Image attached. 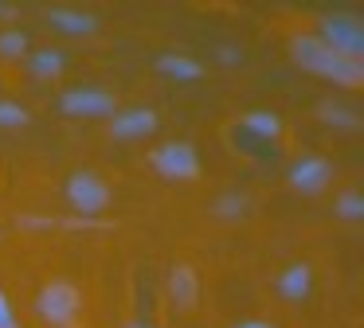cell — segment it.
<instances>
[{"label":"cell","mask_w":364,"mask_h":328,"mask_svg":"<svg viewBox=\"0 0 364 328\" xmlns=\"http://www.w3.org/2000/svg\"><path fill=\"white\" fill-rule=\"evenodd\" d=\"M153 168L168 180H192L200 176V153L188 141H165L153 148Z\"/></svg>","instance_id":"obj_2"},{"label":"cell","mask_w":364,"mask_h":328,"mask_svg":"<svg viewBox=\"0 0 364 328\" xmlns=\"http://www.w3.org/2000/svg\"><path fill=\"white\" fill-rule=\"evenodd\" d=\"M134 328H145V324H134Z\"/></svg>","instance_id":"obj_23"},{"label":"cell","mask_w":364,"mask_h":328,"mask_svg":"<svg viewBox=\"0 0 364 328\" xmlns=\"http://www.w3.org/2000/svg\"><path fill=\"white\" fill-rule=\"evenodd\" d=\"M63 51H36L32 55V70L40 78H55V75H63Z\"/></svg>","instance_id":"obj_14"},{"label":"cell","mask_w":364,"mask_h":328,"mask_svg":"<svg viewBox=\"0 0 364 328\" xmlns=\"http://www.w3.org/2000/svg\"><path fill=\"white\" fill-rule=\"evenodd\" d=\"M290 55H294V62H298L301 70H309V75H317V78H329V82H337V86L356 90V86L364 82V62L348 59V55L333 51V47H325L317 35H294L290 39Z\"/></svg>","instance_id":"obj_1"},{"label":"cell","mask_w":364,"mask_h":328,"mask_svg":"<svg viewBox=\"0 0 364 328\" xmlns=\"http://www.w3.org/2000/svg\"><path fill=\"white\" fill-rule=\"evenodd\" d=\"M24 51H28V35H24V31H4V35H0V55L20 59Z\"/></svg>","instance_id":"obj_15"},{"label":"cell","mask_w":364,"mask_h":328,"mask_svg":"<svg viewBox=\"0 0 364 328\" xmlns=\"http://www.w3.org/2000/svg\"><path fill=\"white\" fill-rule=\"evenodd\" d=\"M239 328H274V324H267V320H247V324H239Z\"/></svg>","instance_id":"obj_21"},{"label":"cell","mask_w":364,"mask_h":328,"mask_svg":"<svg viewBox=\"0 0 364 328\" xmlns=\"http://www.w3.org/2000/svg\"><path fill=\"white\" fill-rule=\"evenodd\" d=\"M48 20H51V28L71 31V35H90V31L98 28L95 16H87V12H71V8H51Z\"/></svg>","instance_id":"obj_11"},{"label":"cell","mask_w":364,"mask_h":328,"mask_svg":"<svg viewBox=\"0 0 364 328\" xmlns=\"http://www.w3.org/2000/svg\"><path fill=\"white\" fill-rule=\"evenodd\" d=\"M317 39H321L325 47H333V51L348 55V59H360L364 55V28L353 16H325Z\"/></svg>","instance_id":"obj_4"},{"label":"cell","mask_w":364,"mask_h":328,"mask_svg":"<svg viewBox=\"0 0 364 328\" xmlns=\"http://www.w3.org/2000/svg\"><path fill=\"white\" fill-rule=\"evenodd\" d=\"M9 12H12V8H9V4H0V16H9Z\"/></svg>","instance_id":"obj_22"},{"label":"cell","mask_w":364,"mask_h":328,"mask_svg":"<svg viewBox=\"0 0 364 328\" xmlns=\"http://www.w3.org/2000/svg\"><path fill=\"white\" fill-rule=\"evenodd\" d=\"M168 297H173L176 309H192L196 305V273H192V266H176L168 273Z\"/></svg>","instance_id":"obj_9"},{"label":"cell","mask_w":364,"mask_h":328,"mask_svg":"<svg viewBox=\"0 0 364 328\" xmlns=\"http://www.w3.org/2000/svg\"><path fill=\"white\" fill-rule=\"evenodd\" d=\"M0 328H20L16 317H12V305H9V297H4V293H0Z\"/></svg>","instance_id":"obj_20"},{"label":"cell","mask_w":364,"mask_h":328,"mask_svg":"<svg viewBox=\"0 0 364 328\" xmlns=\"http://www.w3.org/2000/svg\"><path fill=\"white\" fill-rule=\"evenodd\" d=\"M67 199H71V207L82 211V215H98V211L110 203V187H106V180L95 176V172H75V176L67 180Z\"/></svg>","instance_id":"obj_5"},{"label":"cell","mask_w":364,"mask_h":328,"mask_svg":"<svg viewBox=\"0 0 364 328\" xmlns=\"http://www.w3.org/2000/svg\"><path fill=\"white\" fill-rule=\"evenodd\" d=\"M325 180H329V160H321V156H301L290 168V184L301 192H317V187H325Z\"/></svg>","instance_id":"obj_8"},{"label":"cell","mask_w":364,"mask_h":328,"mask_svg":"<svg viewBox=\"0 0 364 328\" xmlns=\"http://www.w3.org/2000/svg\"><path fill=\"white\" fill-rule=\"evenodd\" d=\"M40 317L59 324V328H67L79 317V289L71 281H48L40 289Z\"/></svg>","instance_id":"obj_3"},{"label":"cell","mask_w":364,"mask_h":328,"mask_svg":"<svg viewBox=\"0 0 364 328\" xmlns=\"http://www.w3.org/2000/svg\"><path fill=\"white\" fill-rule=\"evenodd\" d=\"M157 129V109H118L110 121V133L118 141H134Z\"/></svg>","instance_id":"obj_7"},{"label":"cell","mask_w":364,"mask_h":328,"mask_svg":"<svg viewBox=\"0 0 364 328\" xmlns=\"http://www.w3.org/2000/svg\"><path fill=\"white\" fill-rule=\"evenodd\" d=\"M243 125L255 133V137H270V141H274L278 133H282V121H278L274 114H262V109H255V114H247V117H243Z\"/></svg>","instance_id":"obj_13"},{"label":"cell","mask_w":364,"mask_h":328,"mask_svg":"<svg viewBox=\"0 0 364 328\" xmlns=\"http://www.w3.org/2000/svg\"><path fill=\"white\" fill-rule=\"evenodd\" d=\"M59 106L71 117H102V114H114V94L102 90V86H75L59 98Z\"/></svg>","instance_id":"obj_6"},{"label":"cell","mask_w":364,"mask_h":328,"mask_svg":"<svg viewBox=\"0 0 364 328\" xmlns=\"http://www.w3.org/2000/svg\"><path fill=\"white\" fill-rule=\"evenodd\" d=\"M157 70L165 78H176V82H196L204 75V67L196 59H188V55H157Z\"/></svg>","instance_id":"obj_10"},{"label":"cell","mask_w":364,"mask_h":328,"mask_svg":"<svg viewBox=\"0 0 364 328\" xmlns=\"http://www.w3.org/2000/svg\"><path fill=\"white\" fill-rule=\"evenodd\" d=\"M321 117L333 125H356V114H348V109H341V106H321Z\"/></svg>","instance_id":"obj_19"},{"label":"cell","mask_w":364,"mask_h":328,"mask_svg":"<svg viewBox=\"0 0 364 328\" xmlns=\"http://www.w3.org/2000/svg\"><path fill=\"white\" fill-rule=\"evenodd\" d=\"M337 215L341 219H360L364 215V195L360 192H345L337 199Z\"/></svg>","instance_id":"obj_16"},{"label":"cell","mask_w":364,"mask_h":328,"mask_svg":"<svg viewBox=\"0 0 364 328\" xmlns=\"http://www.w3.org/2000/svg\"><path fill=\"white\" fill-rule=\"evenodd\" d=\"M215 211H220V215H243V211H247V199H243V195H235V192H228L220 203H215Z\"/></svg>","instance_id":"obj_18"},{"label":"cell","mask_w":364,"mask_h":328,"mask_svg":"<svg viewBox=\"0 0 364 328\" xmlns=\"http://www.w3.org/2000/svg\"><path fill=\"white\" fill-rule=\"evenodd\" d=\"M0 125H28V109L16 102H0Z\"/></svg>","instance_id":"obj_17"},{"label":"cell","mask_w":364,"mask_h":328,"mask_svg":"<svg viewBox=\"0 0 364 328\" xmlns=\"http://www.w3.org/2000/svg\"><path fill=\"white\" fill-rule=\"evenodd\" d=\"M309 281H314L309 278V266L298 262V266H290V270L278 278V293H282L286 301H301V297L309 293Z\"/></svg>","instance_id":"obj_12"}]
</instances>
